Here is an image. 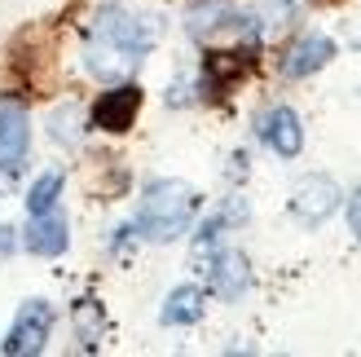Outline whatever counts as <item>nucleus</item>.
Returning a JSON list of instances; mask_svg holds the SVG:
<instances>
[{
  "label": "nucleus",
  "mask_w": 361,
  "mask_h": 357,
  "mask_svg": "<svg viewBox=\"0 0 361 357\" xmlns=\"http://www.w3.org/2000/svg\"><path fill=\"white\" fill-rule=\"evenodd\" d=\"M207 278H212V291L221 296V300H238V296L247 291V282H251L247 256H243V252H216Z\"/></svg>",
  "instance_id": "11"
},
{
  "label": "nucleus",
  "mask_w": 361,
  "mask_h": 357,
  "mask_svg": "<svg viewBox=\"0 0 361 357\" xmlns=\"http://www.w3.org/2000/svg\"><path fill=\"white\" fill-rule=\"evenodd\" d=\"M62 181H66L62 172H44L40 181L31 186V194H27V212H31V217H40V212H53V207H58V194H62Z\"/></svg>",
  "instance_id": "13"
},
{
  "label": "nucleus",
  "mask_w": 361,
  "mask_h": 357,
  "mask_svg": "<svg viewBox=\"0 0 361 357\" xmlns=\"http://www.w3.org/2000/svg\"><path fill=\"white\" fill-rule=\"evenodd\" d=\"M339 207V186L331 181V176H304V181L295 186L291 194V212H295V221L300 225H322L331 217V212Z\"/></svg>",
  "instance_id": "6"
},
{
  "label": "nucleus",
  "mask_w": 361,
  "mask_h": 357,
  "mask_svg": "<svg viewBox=\"0 0 361 357\" xmlns=\"http://www.w3.org/2000/svg\"><path fill=\"white\" fill-rule=\"evenodd\" d=\"M137 111H141V88H137V84H115V88H106V93L93 102L88 119H93V128L119 137V133H128V128H133Z\"/></svg>",
  "instance_id": "5"
},
{
  "label": "nucleus",
  "mask_w": 361,
  "mask_h": 357,
  "mask_svg": "<svg viewBox=\"0 0 361 357\" xmlns=\"http://www.w3.org/2000/svg\"><path fill=\"white\" fill-rule=\"evenodd\" d=\"M9 243H13V229H0V256L9 252Z\"/></svg>",
  "instance_id": "15"
},
{
  "label": "nucleus",
  "mask_w": 361,
  "mask_h": 357,
  "mask_svg": "<svg viewBox=\"0 0 361 357\" xmlns=\"http://www.w3.org/2000/svg\"><path fill=\"white\" fill-rule=\"evenodd\" d=\"M71 243V225L58 207L53 212H40V217H31L27 229H23V247L31 256H62Z\"/></svg>",
  "instance_id": "9"
},
{
  "label": "nucleus",
  "mask_w": 361,
  "mask_h": 357,
  "mask_svg": "<svg viewBox=\"0 0 361 357\" xmlns=\"http://www.w3.org/2000/svg\"><path fill=\"white\" fill-rule=\"evenodd\" d=\"M49 331H53V305H49V300H27V305L18 309L13 327H9L5 353H13V357H31V353H40L44 340H49Z\"/></svg>",
  "instance_id": "3"
},
{
  "label": "nucleus",
  "mask_w": 361,
  "mask_h": 357,
  "mask_svg": "<svg viewBox=\"0 0 361 357\" xmlns=\"http://www.w3.org/2000/svg\"><path fill=\"white\" fill-rule=\"evenodd\" d=\"M256 133H260L264 146L274 155H282V159H295L304 150V128H300V115L291 111V106H274V111H264L260 123H256Z\"/></svg>",
  "instance_id": "7"
},
{
  "label": "nucleus",
  "mask_w": 361,
  "mask_h": 357,
  "mask_svg": "<svg viewBox=\"0 0 361 357\" xmlns=\"http://www.w3.org/2000/svg\"><path fill=\"white\" fill-rule=\"evenodd\" d=\"M31 150V123L23 106H0V172H23Z\"/></svg>",
  "instance_id": "8"
},
{
  "label": "nucleus",
  "mask_w": 361,
  "mask_h": 357,
  "mask_svg": "<svg viewBox=\"0 0 361 357\" xmlns=\"http://www.w3.org/2000/svg\"><path fill=\"white\" fill-rule=\"evenodd\" d=\"M317 5H335V0H317Z\"/></svg>",
  "instance_id": "16"
},
{
  "label": "nucleus",
  "mask_w": 361,
  "mask_h": 357,
  "mask_svg": "<svg viewBox=\"0 0 361 357\" xmlns=\"http://www.w3.org/2000/svg\"><path fill=\"white\" fill-rule=\"evenodd\" d=\"M348 225H353V234H357V243H361V190L348 199Z\"/></svg>",
  "instance_id": "14"
},
{
  "label": "nucleus",
  "mask_w": 361,
  "mask_h": 357,
  "mask_svg": "<svg viewBox=\"0 0 361 357\" xmlns=\"http://www.w3.org/2000/svg\"><path fill=\"white\" fill-rule=\"evenodd\" d=\"M331 58H335V40H331V35H304V40H295L291 49H286L282 71L291 80H304V75H313V71H322Z\"/></svg>",
  "instance_id": "10"
},
{
  "label": "nucleus",
  "mask_w": 361,
  "mask_h": 357,
  "mask_svg": "<svg viewBox=\"0 0 361 357\" xmlns=\"http://www.w3.org/2000/svg\"><path fill=\"white\" fill-rule=\"evenodd\" d=\"M154 40H159L154 18H141V13L111 5V9H102L97 23H93V40L84 49V66H88V75H97V80H123L154 49Z\"/></svg>",
  "instance_id": "1"
},
{
  "label": "nucleus",
  "mask_w": 361,
  "mask_h": 357,
  "mask_svg": "<svg viewBox=\"0 0 361 357\" xmlns=\"http://www.w3.org/2000/svg\"><path fill=\"white\" fill-rule=\"evenodd\" d=\"M256 66V44L247 49H216L203 58V93L207 97H225L247 71Z\"/></svg>",
  "instance_id": "4"
},
{
  "label": "nucleus",
  "mask_w": 361,
  "mask_h": 357,
  "mask_svg": "<svg viewBox=\"0 0 361 357\" xmlns=\"http://www.w3.org/2000/svg\"><path fill=\"white\" fill-rule=\"evenodd\" d=\"M203 305H207V296L198 291V287H176L168 300H164V327H194L198 317H203Z\"/></svg>",
  "instance_id": "12"
},
{
  "label": "nucleus",
  "mask_w": 361,
  "mask_h": 357,
  "mask_svg": "<svg viewBox=\"0 0 361 357\" xmlns=\"http://www.w3.org/2000/svg\"><path fill=\"white\" fill-rule=\"evenodd\" d=\"M198 212V194L185 181H150L137 207V229L150 243H172L190 229Z\"/></svg>",
  "instance_id": "2"
}]
</instances>
